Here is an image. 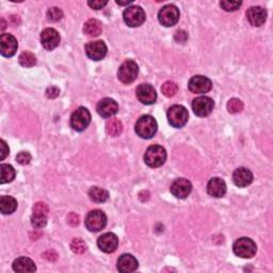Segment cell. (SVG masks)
<instances>
[{"instance_id":"cell-1","label":"cell","mask_w":273,"mask_h":273,"mask_svg":"<svg viewBox=\"0 0 273 273\" xmlns=\"http://www.w3.org/2000/svg\"><path fill=\"white\" fill-rule=\"evenodd\" d=\"M157 122L156 120L150 115L141 116L136 123L135 130L137 135L142 139H150L157 133Z\"/></svg>"},{"instance_id":"cell-2","label":"cell","mask_w":273,"mask_h":273,"mask_svg":"<svg viewBox=\"0 0 273 273\" xmlns=\"http://www.w3.org/2000/svg\"><path fill=\"white\" fill-rule=\"evenodd\" d=\"M166 160L167 151L161 145H151L145 151L144 161L150 168H159L166 163Z\"/></svg>"},{"instance_id":"cell-3","label":"cell","mask_w":273,"mask_h":273,"mask_svg":"<svg viewBox=\"0 0 273 273\" xmlns=\"http://www.w3.org/2000/svg\"><path fill=\"white\" fill-rule=\"evenodd\" d=\"M232 251L241 258H252L256 254L257 247L254 240L248 237H242L235 241L234 246H232Z\"/></svg>"},{"instance_id":"cell-4","label":"cell","mask_w":273,"mask_h":273,"mask_svg":"<svg viewBox=\"0 0 273 273\" xmlns=\"http://www.w3.org/2000/svg\"><path fill=\"white\" fill-rule=\"evenodd\" d=\"M189 119L188 110L180 105H174L172 106L168 110V121L171 126L175 128H181L184 127Z\"/></svg>"},{"instance_id":"cell-5","label":"cell","mask_w":273,"mask_h":273,"mask_svg":"<svg viewBox=\"0 0 273 273\" xmlns=\"http://www.w3.org/2000/svg\"><path fill=\"white\" fill-rule=\"evenodd\" d=\"M139 74V66L133 61V60H127L122 65L120 66L118 70V77L120 82H122L125 85L133 84L137 79Z\"/></svg>"},{"instance_id":"cell-6","label":"cell","mask_w":273,"mask_h":273,"mask_svg":"<svg viewBox=\"0 0 273 273\" xmlns=\"http://www.w3.org/2000/svg\"><path fill=\"white\" fill-rule=\"evenodd\" d=\"M123 18L127 26L131 28H136V27L141 26L145 22L146 16L142 8L138 6H133V7H128L125 10L123 13Z\"/></svg>"},{"instance_id":"cell-7","label":"cell","mask_w":273,"mask_h":273,"mask_svg":"<svg viewBox=\"0 0 273 273\" xmlns=\"http://www.w3.org/2000/svg\"><path fill=\"white\" fill-rule=\"evenodd\" d=\"M107 224V217L105 215V212L99 210V209H94L92 211H90L87 218H86V227L90 231H99L103 230Z\"/></svg>"},{"instance_id":"cell-8","label":"cell","mask_w":273,"mask_h":273,"mask_svg":"<svg viewBox=\"0 0 273 273\" xmlns=\"http://www.w3.org/2000/svg\"><path fill=\"white\" fill-rule=\"evenodd\" d=\"M91 123V113L85 107H79L70 116V126L76 131H84Z\"/></svg>"},{"instance_id":"cell-9","label":"cell","mask_w":273,"mask_h":273,"mask_svg":"<svg viewBox=\"0 0 273 273\" xmlns=\"http://www.w3.org/2000/svg\"><path fill=\"white\" fill-rule=\"evenodd\" d=\"M158 21L165 27L175 26L179 21V10L174 5L165 6L158 13Z\"/></svg>"},{"instance_id":"cell-10","label":"cell","mask_w":273,"mask_h":273,"mask_svg":"<svg viewBox=\"0 0 273 273\" xmlns=\"http://www.w3.org/2000/svg\"><path fill=\"white\" fill-rule=\"evenodd\" d=\"M215 103L210 97L207 96H200L193 99L192 102V109H193V112L201 118H204L209 115L212 110H214Z\"/></svg>"},{"instance_id":"cell-11","label":"cell","mask_w":273,"mask_h":273,"mask_svg":"<svg viewBox=\"0 0 273 273\" xmlns=\"http://www.w3.org/2000/svg\"><path fill=\"white\" fill-rule=\"evenodd\" d=\"M49 208L43 202H37L33 206V214L31 217V223L36 228H43L47 224V216Z\"/></svg>"},{"instance_id":"cell-12","label":"cell","mask_w":273,"mask_h":273,"mask_svg":"<svg viewBox=\"0 0 273 273\" xmlns=\"http://www.w3.org/2000/svg\"><path fill=\"white\" fill-rule=\"evenodd\" d=\"M188 88L192 93L197 94H205L211 90L212 83L211 80L205 76H194L189 80Z\"/></svg>"},{"instance_id":"cell-13","label":"cell","mask_w":273,"mask_h":273,"mask_svg":"<svg viewBox=\"0 0 273 273\" xmlns=\"http://www.w3.org/2000/svg\"><path fill=\"white\" fill-rule=\"evenodd\" d=\"M137 98L144 105H153L157 99L156 90L153 86L148 84H142L138 86L136 90Z\"/></svg>"},{"instance_id":"cell-14","label":"cell","mask_w":273,"mask_h":273,"mask_svg":"<svg viewBox=\"0 0 273 273\" xmlns=\"http://www.w3.org/2000/svg\"><path fill=\"white\" fill-rule=\"evenodd\" d=\"M107 52H108L107 45L103 41L90 42L86 45L87 56L91 60H94V61H99V60H103L106 57Z\"/></svg>"},{"instance_id":"cell-15","label":"cell","mask_w":273,"mask_h":273,"mask_svg":"<svg viewBox=\"0 0 273 273\" xmlns=\"http://www.w3.org/2000/svg\"><path fill=\"white\" fill-rule=\"evenodd\" d=\"M171 193L177 199H186L192 191V185L186 178H177L171 185Z\"/></svg>"},{"instance_id":"cell-16","label":"cell","mask_w":273,"mask_h":273,"mask_svg":"<svg viewBox=\"0 0 273 273\" xmlns=\"http://www.w3.org/2000/svg\"><path fill=\"white\" fill-rule=\"evenodd\" d=\"M16 38L10 33H4L0 36V52L4 57H12L17 52Z\"/></svg>"},{"instance_id":"cell-17","label":"cell","mask_w":273,"mask_h":273,"mask_svg":"<svg viewBox=\"0 0 273 273\" xmlns=\"http://www.w3.org/2000/svg\"><path fill=\"white\" fill-rule=\"evenodd\" d=\"M96 110L100 116L111 118L118 113L119 105L114 99L106 97V98H103L102 100H99Z\"/></svg>"},{"instance_id":"cell-18","label":"cell","mask_w":273,"mask_h":273,"mask_svg":"<svg viewBox=\"0 0 273 273\" xmlns=\"http://www.w3.org/2000/svg\"><path fill=\"white\" fill-rule=\"evenodd\" d=\"M60 34L54 28H46L41 33V43L47 50H53L60 44Z\"/></svg>"},{"instance_id":"cell-19","label":"cell","mask_w":273,"mask_h":273,"mask_svg":"<svg viewBox=\"0 0 273 273\" xmlns=\"http://www.w3.org/2000/svg\"><path fill=\"white\" fill-rule=\"evenodd\" d=\"M97 246L100 251L105 253H113L119 246V238L113 232H106L97 240Z\"/></svg>"},{"instance_id":"cell-20","label":"cell","mask_w":273,"mask_h":273,"mask_svg":"<svg viewBox=\"0 0 273 273\" xmlns=\"http://www.w3.org/2000/svg\"><path fill=\"white\" fill-rule=\"evenodd\" d=\"M249 23L254 27H260L267 19V11L261 7H251L247 11Z\"/></svg>"},{"instance_id":"cell-21","label":"cell","mask_w":273,"mask_h":273,"mask_svg":"<svg viewBox=\"0 0 273 273\" xmlns=\"http://www.w3.org/2000/svg\"><path fill=\"white\" fill-rule=\"evenodd\" d=\"M208 194L214 198H222L226 193V184L223 179L219 177L211 178L207 184Z\"/></svg>"},{"instance_id":"cell-22","label":"cell","mask_w":273,"mask_h":273,"mask_svg":"<svg viewBox=\"0 0 273 273\" xmlns=\"http://www.w3.org/2000/svg\"><path fill=\"white\" fill-rule=\"evenodd\" d=\"M232 180H234V184L237 187L244 188L252 184L253 174L247 168H239L235 170L234 174H232Z\"/></svg>"},{"instance_id":"cell-23","label":"cell","mask_w":273,"mask_h":273,"mask_svg":"<svg viewBox=\"0 0 273 273\" xmlns=\"http://www.w3.org/2000/svg\"><path fill=\"white\" fill-rule=\"evenodd\" d=\"M139 266L138 260L131 254H123L118 260V270L123 273L133 272Z\"/></svg>"},{"instance_id":"cell-24","label":"cell","mask_w":273,"mask_h":273,"mask_svg":"<svg viewBox=\"0 0 273 273\" xmlns=\"http://www.w3.org/2000/svg\"><path fill=\"white\" fill-rule=\"evenodd\" d=\"M13 270L19 273L26 272H34L36 270V266L34 261L28 257H19L13 262Z\"/></svg>"},{"instance_id":"cell-25","label":"cell","mask_w":273,"mask_h":273,"mask_svg":"<svg viewBox=\"0 0 273 273\" xmlns=\"http://www.w3.org/2000/svg\"><path fill=\"white\" fill-rule=\"evenodd\" d=\"M17 208V201L13 197L4 196L0 199V210L3 215H11Z\"/></svg>"},{"instance_id":"cell-26","label":"cell","mask_w":273,"mask_h":273,"mask_svg":"<svg viewBox=\"0 0 273 273\" xmlns=\"http://www.w3.org/2000/svg\"><path fill=\"white\" fill-rule=\"evenodd\" d=\"M84 31L89 36H98L103 31V25L97 19H89L85 24Z\"/></svg>"},{"instance_id":"cell-27","label":"cell","mask_w":273,"mask_h":273,"mask_svg":"<svg viewBox=\"0 0 273 273\" xmlns=\"http://www.w3.org/2000/svg\"><path fill=\"white\" fill-rule=\"evenodd\" d=\"M89 197L95 203H105V202L109 199L108 191L99 188V187H92L89 191Z\"/></svg>"},{"instance_id":"cell-28","label":"cell","mask_w":273,"mask_h":273,"mask_svg":"<svg viewBox=\"0 0 273 273\" xmlns=\"http://www.w3.org/2000/svg\"><path fill=\"white\" fill-rule=\"evenodd\" d=\"M107 134L111 137H118L123 131V124L119 119H111L106 124Z\"/></svg>"},{"instance_id":"cell-29","label":"cell","mask_w":273,"mask_h":273,"mask_svg":"<svg viewBox=\"0 0 273 273\" xmlns=\"http://www.w3.org/2000/svg\"><path fill=\"white\" fill-rule=\"evenodd\" d=\"M15 178V170L12 166L3 164L0 166V183L7 184L11 183Z\"/></svg>"},{"instance_id":"cell-30","label":"cell","mask_w":273,"mask_h":273,"mask_svg":"<svg viewBox=\"0 0 273 273\" xmlns=\"http://www.w3.org/2000/svg\"><path fill=\"white\" fill-rule=\"evenodd\" d=\"M19 64L24 67H32L36 64V57L30 52H24L18 58Z\"/></svg>"},{"instance_id":"cell-31","label":"cell","mask_w":273,"mask_h":273,"mask_svg":"<svg viewBox=\"0 0 273 273\" xmlns=\"http://www.w3.org/2000/svg\"><path fill=\"white\" fill-rule=\"evenodd\" d=\"M161 92L167 97H173L178 92V86L173 82H166L161 87Z\"/></svg>"},{"instance_id":"cell-32","label":"cell","mask_w":273,"mask_h":273,"mask_svg":"<svg viewBox=\"0 0 273 273\" xmlns=\"http://www.w3.org/2000/svg\"><path fill=\"white\" fill-rule=\"evenodd\" d=\"M244 107H245L244 103H242V100H240L239 98H231L227 103V110L231 114L241 112V111L244 110Z\"/></svg>"},{"instance_id":"cell-33","label":"cell","mask_w":273,"mask_h":273,"mask_svg":"<svg viewBox=\"0 0 273 273\" xmlns=\"http://www.w3.org/2000/svg\"><path fill=\"white\" fill-rule=\"evenodd\" d=\"M70 249H72V251L76 253V254H83V253L87 251V245L83 239L75 238L72 241V244H70Z\"/></svg>"},{"instance_id":"cell-34","label":"cell","mask_w":273,"mask_h":273,"mask_svg":"<svg viewBox=\"0 0 273 273\" xmlns=\"http://www.w3.org/2000/svg\"><path fill=\"white\" fill-rule=\"evenodd\" d=\"M63 17V12L57 7L50 8L47 11V19L49 22H59Z\"/></svg>"},{"instance_id":"cell-35","label":"cell","mask_w":273,"mask_h":273,"mask_svg":"<svg viewBox=\"0 0 273 273\" xmlns=\"http://www.w3.org/2000/svg\"><path fill=\"white\" fill-rule=\"evenodd\" d=\"M242 5L241 2H221L220 6L221 8L225 10L227 12H234L236 10H238L240 8V6Z\"/></svg>"},{"instance_id":"cell-36","label":"cell","mask_w":273,"mask_h":273,"mask_svg":"<svg viewBox=\"0 0 273 273\" xmlns=\"http://www.w3.org/2000/svg\"><path fill=\"white\" fill-rule=\"evenodd\" d=\"M16 161L22 166L29 165L30 161H31V155H30L28 151H21V153H18L16 156Z\"/></svg>"},{"instance_id":"cell-37","label":"cell","mask_w":273,"mask_h":273,"mask_svg":"<svg viewBox=\"0 0 273 273\" xmlns=\"http://www.w3.org/2000/svg\"><path fill=\"white\" fill-rule=\"evenodd\" d=\"M174 38L178 43H185L188 40V33L184 31V30H178L174 34Z\"/></svg>"},{"instance_id":"cell-38","label":"cell","mask_w":273,"mask_h":273,"mask_svg":"<svg viewBox=\"0 0 273 273\" xmlns=\"http://www.w3.org/2000/svg\"><path fill=\"white\" fill-rule=\"evenodd\" d=\"M108 4V2H106V0H94V2H88V5L89 7H91L94 10H100L103 9L106 5Z\"/></svg>"},{"instance_id":"cell-39","label":"cell","mask_w":273,"mask_h":273,"mask_svg":"<svg viewBox=\"0 0 273 273\" xmlns=\"http://www.w3.org/2000/svg\"><path fill=\"white\" fill-rule=\"evenodd\" d=\"M9 146L4 140L0 141V160H4L9 155Z\"/></svg>"},{"instance_id":"cell-40","label":"cell","mask_w":273,"mask_h":273,"mask_svg":"<svg viewBox=\"0 0 273 273\" xmlns=\"http://www.w3.org/2000/svg\"><path fill=\"white\" fill-rule=\"evenodd\" d=\"M60 94V90L57 87H50L46 90V96L48 98H56Z\"/></svg>"},{"instance_id":"cell-41","label":"cell","mask_w":273,"mask_h":273,"mask_svg":"<svg viewBox=\"0 0 273 273\" xmlns=\"http://www.w3.org/2000/svg\"><path fill=\"white\" fill-rule=\"evenodd\" d=\"M67 221L68 224H70L72 226H77L79 224V216L75 212H70L67 217Z\"/></svg>"},{"instance_id":"cell-42","label":"cell","mask_w":273,"mask_h":273,"mask_svg":"<svg viewBox=\"0 0 273 273\" xmlns=\"http://www.w3.org/2000/svg\"><path fill=\"white\" fill-rule=\"evenodd\" d=\"M43 257L45 259H47L48 261H56L58 259V254L54 251V250H49L47 252H45L43 254Z\"/></svg>"},{"instance_id":"cell-43","label":"cell","mask_w":273,"mask_h":273,"mask_svg":"<svg viewBox=\"0 0 273 273\" xmlns=\"http://www.w3.org/2000/svg\"><path fill=\"white\" fill-rule=\"evenodd\" d=\"M118 5L120 6H128L130 4H133L134 3V0H127V2H119V0H116L115 2Z\"/></svg>"}]
</instances>
